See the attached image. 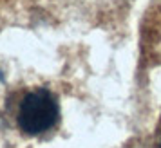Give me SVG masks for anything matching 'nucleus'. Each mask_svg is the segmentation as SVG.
I'll return each mask as SVG.
<instances>
[{"label":"nucleus","instance_id":"f03ea898","mask_svg":"<svg viewBox=\"0 0 161 148\" xmlns=\"http://www.w3.org/2000/svg\"><path fill=\"white\" fill-rule=\"evenodd\" d=\"M159 148H161V141H159Z\"/></svg>","mask_w":161,"mask_h":148},{"label":"nucleus","instance_id":"f257e3e1","mask_svg":"<svg viewBox=\"0 0 161 148\" xmlns=\"http://www.w3.org/2000/svg\"><path fill=\"white\" fill-rule=\"evenodd\" d=\"M58 121V103L47 89H35L24 96L18 108V125L25 134L47 132Z\"/></svg>","mask_w":161,"mask_h":148}]
</instances>
